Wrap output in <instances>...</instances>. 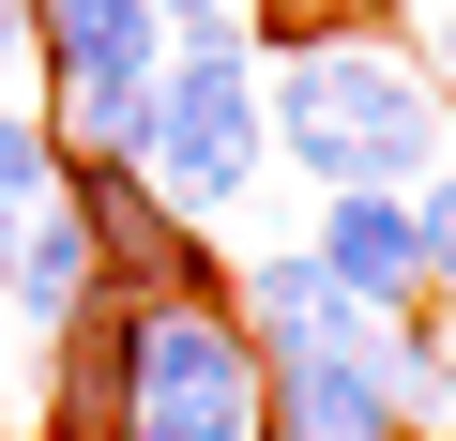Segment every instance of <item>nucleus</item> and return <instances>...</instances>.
Here are the masks:
<instances>
[{"label": "nucleus", "mask_w": 456, "mask_h": 441, "mask_svg": "<svg viewBox=\"0 0 456 441\" xmlns=\"http://www.w3.org/2000/svg\"><path fill=\"white\" fill-rule=\"evenodd\" d=\"M259 122H274V167L320 183V198H411L456 152V122H441V92L411 77L395 31H274Z\"/></svg>", "instance_id": "f257e3e1"}, {"label": "nucleus", "mask_w": 456, "mask_h": 441, "mask_svg": "<svg viewBox=\"0 0 456 441\" xmlns=\"http://www.w3.org/2000/svg\"><path fill=\"white\" fill-rule=\"evenodd\" d=\"M198 229H228V213L259 198L274 167V122H259V31H167L152 61V152H137Z\"/></svg>", "instance_id": "f03ea898"}, {"label": "nucleus", "mask_w": 456, "mask_h": 441, "mask_svg": "<svg viewBox=\"0 0 456 441\" xmlns=\"http://www.w3.org/2000/svg\"><path fill=\"white\" fill-rule=\"evenodd\" d=\"M61 213H77V244H92V290H122V305H198V290H228L213 229H198L137 152H61Z\"/></svg>", "instance_id": "7ed1b4c3"}, {"label": "nucleus", "mask_w": 456, "mask_h": 441, "mask_svg": "<svg viewBox=\"0 0 456 441\" xmlns=\"http://www.w3.org/2000/svg\"><path fill=\"white\" fill-rule=\"evenodd\" d=\"M213 426V441H259V350L228 320V290L198 305H137L122 320V426Z\"/></svg>", "instance_id": "20e7f679"}, {"label": "nucleus", "mask_w": 456, "mask_h": 441, "mask_svg": "<svg viewBox=\"0 0 456 441\" xmlns=\"http://www.w3.org/2000/svg\"><path fill=\"white\" fill-rule=\"evenodd\" d=\"M228 320H244V350H259V365H335V350H365V305H350L305 244L228 259Z\"/></svg>", "instance_id": "39448f33"}, {"label": "nucleus", "mask_w": 456, "mask_h": 441, "mask_svg": "<svg viewBox=\"0 0 456 441\" xmlns=\"http://www.w3.org/2000/svg\"><path fill=\"white\" fill-rule=\"evenodd\" d=\"M167 16L152 0H31V77L46 92H152Z\"/></svg>", "instance_id": "423d86ee"}, {"label": "nucleus", "mask_w": 456, "mask_h": 441, "mask_svg": "<svg viewBox=\"0 0 456 441\" xmlns=\"http://www.w3.org/2000/svg\"><path fill=\"white\" fill-rule=\"evenodd\" d=\"M305 259L365 305V320H395V305H426V244H411V198H320V229H305Z\"/></svg>", "instance_id": "0eeeda50"}, {"label": "nucleus", "mask_w": 456, "mask_h": 441, "mask_svg": "<svg viewBox=\"0 0 456 441\" xmlns=\"http://www.w3.org/2000/svg\"><path fill=\"white\" fill-rule=\"evenodd\" d=\"M77 305H92V244H77V213L46 198V213L0 229V320H16V335H61Z\"/></svg>", "instance_id": "6e6552de"}, {"label": "nucleus", "mask_w": 456, "mask_h": 441, "mask_svg": "<svg viewBox=\"0 0 456 441\" xmlns=\"http://www.w3.org/2000/svg\"><path fill=\"white\" fill-rule=\"evenodd\" d=\"M259 441H395V411L350 350L335 365H259Z\"/></svg>", "instance_id": "1a4fd4ad"}, {"label": "nucleus", "mask_w": 456, "mask_h": 441, "mask_svg": "<svg viewBox=\"0 0 456 441\" xmlns=\"http://www.w3.org/2000/svg\"><path fill=\"white\" fill-rule=\"evenodd\" d=\"M46 198H61V137H46V107H0V229L46 213Z\"/></svg>", "instance_id": "9d476101"}, {"label": "nucleus", "mask_w": 456, "mask_h": 441, "mask_svg": "<svg viewBox=\"0 0 456 441\" xmlns=\"http://www.w3.org/2000/svg\"><path fill=\"white\" fill-rule=\"evenodd\" d=\"M411 244H426V305H456V152L411 183Z\"/></svg>", "instance_id": "9b49d317"}, {"label": "nucleus", "mask_w": 456, "mask_h": 441, "mask_svg": "<svg viewBox=\"0 0 456 441\" xmlns=\"http://www.w3.org/2000/svg\"><path fill=\"white\" fill-rule=\"evenodd\" d=\"M395 46H411V77L441 92V122H456V0H411V31H395Z\"/></svg>", "instance_id": "f8f14e48"}, {"label": "nucleus", "mask_w": 456, "mask_h": 441, "mask_svg": "<svg viewBox=\"0 0 456 441\" xmlns=\"http://www.w3.org/2000/svg\"><path fill=\"white\" fill-rule=\"evenodd\" d=\"M152 16H167V31H244L259 0H152Z\"/></svg>", "instance_id": "ddd939ff"}, {"label": "nucleus", "mask_w": 456, "mask_h": 441, "mask_svg": "<svg viewBox=\"0 0 456 441\" xmlns=\"http://www.w3.org/2000/svg\"><path fill=\"white\" fill-rule=\"evenodd\" d=\"M31 61V0H0V77H16Z\"/></svg>", "instance_id": "4468645a"}, {"label": "nucleus", "mask_w": 456, "mask_h": 441, "mask_svg": "<svg viewBox=\"0 0 456 441\" xmlns=\"http://www.w3.org/2000/svg\"><path fill=\"white\" fill-rule=\"evenodd\" d=\"M274 16H289V31H320V16H350V0H274Z\"/></svg>", "instance_id": "2eb2a0df"}, {"label": "nucleus", "mask_w": 456, "mask_h": 441, "mask_svg": "<svg viewBox=\"0 0 456 441\" xmlns=\"http://www.w3.org/2000/svg\"><path fill=\"white\" fill-rule=\"evenodd\" d=\"M122 441H213V426H152V411H137V426H122Z\"/></svg>", "instance_id": "dca6fc26"}, {"label": "nucleus", "mask_w": 456, "mask_h": 441, "mask_svg": "<svg viewBox=\"0 0 456 441\" xmlns=\"http://www.w3.org/2000/svg\"><path fill=\"white\" fill-rule=\"evenodd\" d=\"M426 320H441V365H456V305H426Z\"/></svg>", "instance_id": "f3484780"}, {"label": "nucleus", "mask_w": 456, "mask_h": 441, "mask_svg": "<svg viewBox=\"0 0 456 441\" xmlns=\"http://www.w3.org/2000/svg\"><path fill=\"white\" fill-rule=\"evenodd\" d=\"M395 441H456V426H395Z\"/></svg>", "instance_id": "a211bd4d"}, {"label": "nucleus", "mask_w": 456, "mask_h": 441, "mask_svg": "<svg viewBox=\"0 0 456 441\" xmlns=\"http://www.w3.org/2000/svg\"><path fill=\"white\" fill-rule=\"evenodd\" d=\"M46 441H61V426H46Z\"/></svg>", "instance_id": "6ab92c4d"}]
</instances>
